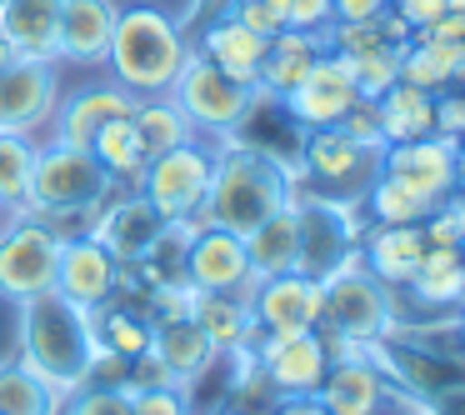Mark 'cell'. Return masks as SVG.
I'll use <instances>...</instances> for the list:
<instances>
[{"instance_id":"obj_45","label":"cell","mask_w":465,"mask_h":415,"mask_svg":"<svg viewBox=\"0 0 465 415\" xmlns=\"http://www.w3.org/2000/svg\"><path fill=\"white\" fill-rule=\"evenodd\" d=\"M391 11L411 25V35H420V31H430V25L445 15V0H391Z\"/></svg>"},{"instance_id":"obj_42","label":"cell","mask_w":465,"mask_h":415,"mask_svg":"<svg viewBox=\"0 0 465 415\" xmlns=\"http://www.w3.org/2000/svg\"><path fill=\"white\" fill-rule=\"evenodd\" d=\"M285 31H325L331 25V0H275Z\"/></svg>"},{"instance_id":"obj_48","label":"cell","mask_w":465,"mask_h":415,"mask_svg":"<svg viewBox=\"0 0 465 415\" xmlns=\"http://www.w3.org/2000/svg\"><path fill=\"white\" fill-rule=\"evenodd\" d=\"M420 35H435V41H465V15H440V21L430 25V31Z\"/></svg>"},{"instance_id":"obj_30","label":"cell","mask_w":465,"mask_h":415,"mask_svg":"<svg viewBox=\"0 0 465 415\" xmlns=\"http://www.w3.org/2000/svg\"><path fill=\"white\" fill-rule=\"evenodd\" d=\"M405 291L420 305H435V311H450V305H465V255L460 251H440V245H425L415 275L405 281Z\"/></svg>"},{"instance_id":"obj_44","label":"cell","mask_w":465,"mask_h":415,"mask_svg":"<svg viewBox=\"0 0 465 415\" xmlns=\"http://www.w3.org/2000/svg\"><path fill=\"white\" fill-rule=\"evenodd\" d=\"M435 135H450L455 145L465 141V95L460 91L435 95Z\"/></svg>"},{"instance_id":"obj_51","label":"cell","mask_w":465,"mask_h":415,"mask_svg":"<svg viewBox=\"0 0 465 415\" xmlns=\"http://www.w3.org/2000/svg\"><path fill=\"white\" fill-rule=\"evenodd\" d=\"M445 15H465V0H445Z\"/></svg>"},{"instance_id":"obj_10","label":"cell","mask_w":465,"mask_h":415,"mask_svg":"<svg viewBox=\"0 0 465 415\" xmlns=\"http://www.w3.org/2000/svg\"><path fill=\"white\" fill-rule=\"evenodd\" d=\"M55 261H61V241L45 231L35 215H15L11 225H0V301H31V295L55 291Z\"/></svg>"},{"instance_id":"obj_50","label":"cell","mask_w":465,"mask_h":415,"mask_svg":"<svg viewBox=\"0 0 465 415\" xmlns=\"http://www.w3.org/2000/svg\"><path fill=\"white\" fill-rule=\"evenodd\" d=\"M11 61H15V51H11V41H5V31H0V71H5Z\"/></svg>"},{"instance_id":"obj_29","label":"cell","mask_w":465,"mask_h":415,"mask_svg":"<svg viewBox=\"0 0 465 415\" xmlns=\"http://www.w3.org/2000/svg\"><path fill=\"white\" fill-rule=\"evenodd\" d=\"M151 355L165 365V375H171L175 385L185 380V375H195L205 361L215 355V345L205 341V331L191 321V315H181V321H151Z\"/></svg>"},{"instance_id":"obj_14","label":"cell","mask_w":465,"mask_h":415,"mask_svg":"<svg viewBox=\"0 0 465 415\" xmlns=\"http://www.w3.org/2000/svg\"><path fill=\"white\" fill-rule=\"evenodd\" d=\"M121 291V261L105 251L95 235H71L61 241V261H55V295H65L81 311H101Z\"/></svg>"},{"instance_id":"obj_38","label":"cell","mask_w":465,"mask_h":415,"mask_svg":"<svg viewBox=\"0 0 465 415\" xmlns=\"http://www.w3.org/2000/svg\"><path fill=\"white\" fill-rule=\"evenodd\" d=\"M345 65H351V75H355V91H361V101H375V95H385L395 81H401V45L355 51V55H345Z\"/></svg>"},{"instance_id":"obj_47","label":"cell","mask_w":465,"mask_h":415,"mask_svg":"<svg viewBox=\"0 0 465 415\" xmlns=\"http://www.w3.org/2000/svg\"><path fill=\"white\" fill-rule=\"evenodd\" d=\"M225 11H231V0H191L185 15H181V25H205V21H215V15H225Z\"/></svg>"},{"instance_id":"obj_46","label":"cell","mask_w":465,"mask_h":415,"mask_svg":"<svg viewBox=\"0 0 465 415\" xmlns=\"http://www.w3.org/2000/svg\"><path fill=\"white\" fill-rule=\"evenodd\" d=\"M391 11V0H331V25H355V21H375Z\"/></svg>"},{"instance_id":"obj_18","label":"cell","mask_w":465,"mask_h":415,"mask_svg":"<svg viewBox=\"0 0 465 415\" xmlns=\"http://www.w3.org/2000/svg\"><path fill=\"white\" fill-rule=\"evenodd\" d=\"M135 95L121 91L115 81H101V85H81V91L61 95L55 101V115H51V141L55 145H75V151H91L95 131L105 121H121V115H135Z\"/></svg>"},{"instance_id":"obj_12","label":"cell","mask_w":465,"mask_h":415,"mask_svg":"<svg viewBox=\"0 0 465 415\" xmlns=\"http://www.w3.org/2000/svg\"><path fill=\"white\" fill-rule=\"evenodd\" d=\"M275 105H281L301 131H331V125H341L345 115L361 105V91H355V75H351V65H345V55L325 51L321 61L305 71V81Z\"/></svg>"},{"instance_id":"obj_21","label":"cell","mask_w":465,"mask_h":415,"mask_svg":"<svg viewBox=\"0 0 465 415\" xmlns=\"http://www.w3.org/2000/svg\"><path fill=\"white\" fill-rule=\"evenodd\" d=\"M305 171L315 175L321 185H355V181H371L375 171H381V155L365 151L355 135H345L341 125H331V131H305Z\"/></svg>"},{"instance_id":"obj_37","label":"cell","mask_w":465,"mask_h":415,"mask_svg":"<svg viewBox=\"0 0 465 415\" xmlns=\"http://www.w3.org/2000/svg\"><path fill=\"white\" fill-rule=\"evenodd\" d=\"M95 315V335H101V345L111 355H121V361H135V355L151 351V331L155 325L145 321V315H131V311H111V305H101Z\"/></svg>"},{"instance_id":"obj_11","label":"cell","mask_w":465,"mask_h":415,"mask_svg":"<svg viewBox=\"0 0 465 415\" xmlns=\"http://www.w3.org/2000/svg\"><path fill=\"white\" fill-rule=\"evenodd\" d=\"M245 351H251V361L261 365L265 380H271L275 390L285 395V400L315 395V390H321V380H325V365H331L321 331H301V335H265L261 325H255L251 341H245Z\"/></svg>"},{"instance_id":"obj_16","label":"cell","mask_w":465,"mask_h":415,"mask_svg":"<svg viewBox=\"0 0 465 415\" xmlns=\"http://www.w3.org/2000/svg\"><path fill=\"white\" fill-rule=\"evenodd\" d=\"M165 215L155 211L151 201H145L141 191H121V195H111V201L95 211V225H91V235L105 245V251L115 255L121 265H141L145 255L155 251V241L165 235Z\"/></svg>"},{"instance_id":"obj_13","label":"cell","mask_w":465,"mask_h":415,"mask_svg":"<svg viewBox=\"0 0 465 415\" xmlns=\"http://www.w3.org/2000/svg\"><path fill=\"white\" fill-rule=\"evenodd\" d=\"M55 101H61V75H55V61L15 55V61L0 71V131L35 135L55 115Z\"/></svg>"},{"instance_id":"obj_2","label":"cell","mask_w":465,"mask_h":415,"mask_svg":"<svg viewBox=\"0 0 465 415\" xmlns=\"http://www.w3.org/2000/svg\"><path fill=\"white\" fill-rule=\"evenodd\" d=\"M15 345H21L15 361H21L25 371L41 375L61 400H71L75 390L91 385L101 335H95V315L91 311H81V305H71L65 295L45 291V295L21 301V315H15Z\"/></svg>"},{"instance_id":"obj_40","label":"cell","mask_w":465,"mask_h":415,"mask_svg":"<svg viewBox=\"0 0 465 415\" xmlns=\"http://www.w3.org/2000/svg\"><path fill=\"white\" fill-rule=\"evenodd\" d=\"M420 231H425V245L460 251V245H465V195H445V201L420 221Z\"/></svg>"},{"instance_id":"obj_1","label":"cell","mask_w":465,"mask_h":415,"mask_svg":"<svg viewBox=\"0 0 465 415\" xmlns=\"http://www.w3.org/2000/svg\"><path fill=\"white\" fill-rule=\"evenodd\" d=\"M291 195H295V171L285 155L265 151L255 141L245 145L235 135H221L215 171H211V195H205V211L191 221V231L221 225V231L251 235L281 205H291Z\"/></svg>"},{"instance_id":"obj_34","label":"cell","mask_w":465,"mask_h":415,"mask_svg":"<svg viewBox=\"0 0 465 415\" xmlns=\"http://www.w3.org/2000/svg\"><path fill=\"white\" fill-rule=\"evenodd\" d=\"M131 125H135V135H141L145 155H161V151H171V145L195 141V125L185 121V111L171 101V95H151V101H141L135 115H131Z\"/></svg>"},{"instance_id":"obj_22","label":"cell","mask_w":465,"mask_h":415,"mask_svg":"<svg viewBox=\"0 0 465 415\" xmlns=\"http://www.w3.org/2000/svg\"><path fill=\"white\" fill-rule=\"evenodd\" d=\"M321 55H325V31H281V35H271L261 75H255V91H261L265 101H285Z\"/></svg>"},{"instance_id":"obj_53","label":"cell","mask_w":465,"mask_h":415,"mask_svg":"<svg viewBox=\"0 0 465 415\" xmlns=\"http://www.w3.org/2000/svg\"><path fill=\"white\" fill-rule=\"evenodd\" d=\"M455 341H460V351H465V315H460V331H455Z\"/></svg>"},{"instance_id":"obj_27","label":"cell","mask_w":465,"mask_h":415,"mask_svg":"<svg viewBox=\"0 0 465 415\" xmlns=\"http://www.w3.org/2000/svg\"><path fill=\"white\" fill-rule=\"evenodd\" d=\"M375 115H381L385 145L420 141V135L435 131V95L430 91H415V85H405V81H395L385 95H375Z\"/></svg>"},{"instance_id":"obj_25","label":"cell","mask_w":465,"mask_h":415,"mask_svg":"<svg viewBox=\"0 0 465 415\" xmlns=\"http://www.w3.org/2000/svg\"><path fill=\"white\" fill-rule=\"evenodd\" d=\"M55 21H61V0H0V31L15 55L55 61Z\"/></svg>"},{"instance_id":"obj_49","label":"cell","mask_w":465,"mask_h":415,"mask_svg":"<svg viewBox=\"0 0 465 415\" xmlns=\"http://www.w3.org/2000/svg\"><path fill=\"white\" fill-rule=\"evenodd\" d=\"M275 415H331V410H325L315 395H301V400H281V405H275Z\"/></svg>"},{"instance_id":"obj_33","label":"cell","mask_w":465,"mask_h":415,"mask_svg":"<svg viewBox=\"0 0 465 415\" xmlns=\"http://www.w3.org/2000/svg\"><path fill=\"white\" fill-rule=\"evenodd\" d=\"M435 205L440 201H430V195L411 191V185H401L395 175H381V171L365 185V211H371L375 225H420Z\"/></svg>"},{"instance_id":"obj_41","label":"cell","mask_w":465,"mask_h":415,"mask_svg":"<svg viewBox=\"0 0 465 415\" xmlns=\"http://www.w3.org/2000/svg\"><path fill=\"white\" fill-rule=\"evenodd\" d=\"M65 415H131V390L125 385H85L71 395Z\"/></svg>"},{"instance_id":"obj_31","label":"cell","mask_w":465,"mask_h":415,"mask_svg":"<svg viewBox=\"0 0 465 415\" xmlns=\"http://www.w3.org/2000/svg\"><path fill=\"white\" fill-rule=\"evenodd\" d=\"M91 155L105 165V175H111L115 185H131L135 191V181H141V171H145V145H141V135H135V125H131V115H121V121H105L101 131H95V141H91Z\"/></svg>"},{"instance_id":"obj_19","label":"cell","mask_w":465,"mask_h":415,"mask_svg":"<svg viewBox=\"0 0 465 415\" xmlns=\"http://www.w3.org/2000/svg\"><path fill=\"white\" fill-rule=\"evenodd\" d=\"M455 151L460 145L450 135H420V141H401L381 151V175H395L401 185L430 195V201H445L455 195Z\"/></svg>"},{"instance_id":"obj_28","label":"cell","mask_w":465,"mask_h":415,"mask_svg":"<svg viewBox=\"0 0 465 415\" xmlns=\"http://www.w3.org/2000/svg\"><path fill=\"white\" fill-rule=\"evenodd\" d=\"M295 241H301V221H295V195H291V205H281L271 221H261L251 235H245L251 271L261 275V281L295 271Z\"/></svg>"},{"instance_id":"obj_20","label":"cell","mask_w":465,"mask_h":415,"mask_svg":"<svg viewBox=\"0 0 465 415\" xmlns=\"http://www.w3.org/2000/svg\"><path fill=\"white\" fill-rule=\"evenodd\" d=\"M115 15H121L115 0H61V21H55V61L101 65L105 51H111Z\"/></svg>"},{"instance_id":"obj_35","label":"cell","mask_w":465,"mask_h":415,"mask_svg":"<svg viewBox=\"0 0 465 415\" xmlns=\"http://www.w3.org/2000/svg\"><path fill=\"white\" fill-rule=\"evenodd\" d=\"M61 405L65 400L35 371H25L21 361H0V415H55Z\"/></svg>"},{"instance_id":"obj_8","label":"cell","mask_w":465,"mask_h":415,"mask_svg":"<svg viewBox=\"0 0 465 415\" xmlns=\"http://www.w3.org/2000/svg\"><path fill=\"white\" fill-rule=\"evenodd\" d=\"M211 171H215V151L201 141L171 145V151L151 155L135 181V191L155 205L171 225H191L205 211V195H211Z\"/></svg>"},{"instance_id":"obj_43","label":"cell","mask_w":465,"mask_h":415,"mask_svg":"<svg viewBox=\"0 0 465 415\" xmlns=\"http://www.w3.org/2000/svg\"><path fill=\"white\" fill-rule=\"evenodd\" d=\"M225 15H235L241 25H251L255 35H281L285 31V21H281V11H275V0H231V11Z\"/></svg>"},{"instance_id":"obj_52","label":"cell","mask_w":465,"mask_h":415,"mask_svg":"<svg viewBox=\"0 0 465 415\" xmlns=\"http://www.w3.org/2000/svg\"><path fill=\"white\" fill-rule=\"evenodd\" d=\"M450 85H455V91L465 95V61H460V71H455V81H450Z\"/></svg>"},{"instance_id":"obj_4","label":"cell","mask_w":465,"mask_h":415,"mask_svg":"<svg viewBox=\"0 0 465 415\" xmlns=\"http://www.w3.org/2000/svg\"><path fill=\"white\" fill-rule=\"evenodd\" d=\"M315 331H331V335H341V341H351V345H365V351H371L375 341H385V335L401 331L395 291L365 271L361 251L325 281V315H321Z\"/></svg>"},{"instance_id":"obj_36","label":"cell","mask_w":465,"mask_h":415,"mask_svg":"<svg viewBox=\"0 0 465 415\" xmlns=\"http://www.w3.org/2000/svg\"><path fill=\"white\" fill-rule=\"evenodd\" d=\"M35 151L41 145L31 135L0 131V211H25L31 201V175H35Z\"/></svg>"},{"instance_id":"obj_24","label":"cell","mask_w":465,"mask_h":415,"mask_svg":"<svg viewBox=\"0 0 465 415\" xmlns=\"http://www.w3.org/2000/svg\"><path fill=\"white\" fill-rule=\"evenodd\" d=\"M265 35H255L251 25H241L235 15H215V21L201 25V55L211 65H221L225 75H235V81L255 85V75H261V61H265Z\"/></svg>"},{"instance_id":"obj_39","label":"cell","mask_w":465,"mask_h":415,"mask_svg":"<svg viewBox=\"0 0 465 415\" xmlns=\"http://www.w3.org/2000/svg\"><path fill=\"white\" fill-rule=\"evenodd\" d=\"M285 395L275 390L271 380H265V371L261 365H251V371L235 380V390H231V405H225V415H275V405H281Z\"/></svg>"},{"instance_id":"obj_32","label":"cell","mask_w":465,"mask_h":415,"mask_svg":"<svg viewBox=\"0 0 465 415\" xmlns=\"http://www.w3.org/2000/svg\"><path fill=\"white\" fill-rule=\"evenodd\" d=\"M191 321L205 331V341H211L215 351H235V345H245L255 331V315L241 295H195Z\"/></svg>"},{"instance_id":"obj_54","label":"cell","mask_w":465,"mask_h":415,"mask_svg":"<svg viewBox=\"0 0 465 415\" xmlns=\"http://www.w3.org/2000/svg\"><path fill=\"white\" fill-rule=\"evenodd\" d=\"M460 255H465V245H460Z\"/></svg>"},{"instance_id":"obj_17","label":"cell","mask_w":465,"mask_h":415,"mask_svg":"<svg viewBox=\"0 0 465 415\" xmlns=\"http://www.w3.org/2000/svg\"><path fill=\"white\" fill-rule=\"evenodd\" d=\"M251 315L265 335H301V331H315L325 315V285L311 281L301 271H285V275H271V281L255 285L251 295Z\"/></svg>"},{"instance_id":"obj_9","label":"cell","mask_w":465,"mask_h":415,"mask_svg":"<svg viewBox=\"0 0 465 415\" xmlns=\"http://www.w3.org/2000/svg\"><path fill=\"white\" fill-rule=\"evenodd\" d=\"M315 400L331 415H391V410L395 415H425L430 410V405L415 400L411 390H401L371 351L325 365V380H321V390H315Z\"/></svg>"},{"instance_id":"obj_6","label":"cell","mask_w":465,"mask_h":415,"mask_svg":"<svg viewBox=\"0 0 465 415\" xmlns=\"http://www.w3.org/2000/svg\"><path fill=\"white\" fill-rule=\"evenodd\" d=\"M295 221H301V241H295V271L311 281H331L355 251H361V205L341 201V195H295Z\"/></svg>"},{"instance_id":"obj_5","label":"cell","mask_w":465,"mask_h":415,"mask_svg":"<svg viewBox=\"0 0 465 415\" xmlns=\"http://www.w3.org/2000/svg\"><path fill=\"white\" fill-rule=\"evenodd\" d=\"M121 185L105 175V165L91 151L75 145H41L35 151V175H31V201L25 215H51V211H101Z\"/></svg>"},{"instance_id":"obj_7","label":"cell","mask_w":465,"mask_h":415,"mask_svg":"<svg viewBox=\"0 0 465 415\" xmlns=\"http://www.w3.org/2000/svg\"><path fill=\"white\" fill-rule=\"evenodd\" d=\"M171 101L185 111V121L195 125V135H235L255 115L261 91L235 81V75H225L221 65H211L201 51H191L185 71L175 75V85H171Z\"/></svg>"},{"instance_id":"obj_3","label":"cell","mask_w":465,"mask_h":415,"mask_svg":"<svg viewBox=\"0 0 465 415\" xmlns=\"http://www.w3.org/2000/svg\"><path fill=\"white\" fill-rule=\"evenodd\" d=\"M191 51L195 45L185 41V25L175 15L155 11V5H131L115 15L105 65H111V81L121 91H131L135 101H151V95H171Z\"/></svg>"},{"instance_id":"obj_23","label":"cell","mask_w":465,"mask_h":415,"mask_svg":"<svg viewBox=\"0 0 465 415\" xmlns=\"http://www.w3.org/2000/svg\"><path fill=\"white\" fill-rule=\"evenodd\" d=\"M425 255V231L420 225H371L361 235V261L375 281H385L391 291H405V281L415 275Z\"/></svg>"},{"instance_id":"obj_26","label":"cell","mask_w":465,"mask_h":415,"mask_svg":"<svg viewBox=\"0 0 465 415\" xmlns=\"http://www.w3.org/2000/svg\"><path fill=\"white\" fill-rule=\"evenodd\" d=\"M465 61V41H435V35H411L401 45V81L415 91H450L455 71Z\"/></svg>"},{"instance_id":"obj_15","label":"cell","mask_w":465,"mask_h":415,"mask_svg":"<svg viewBox=\"0 0 465 415\" xmlns=\"http://www.w3.org/2000/svg\"><path fill=\"white\" fill-rule=\"evenodd\" d=\"M181 275L201 295H235L255 275L251 255H245V235L221 231V225H201V231H191Z\"/></svg>"}]
</instances>
